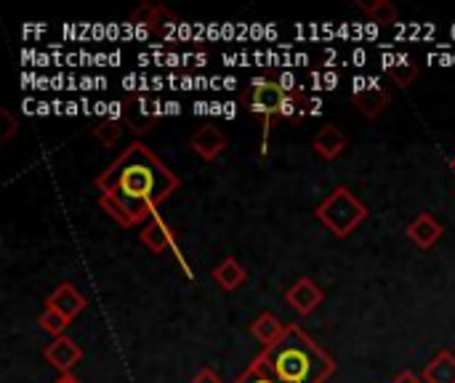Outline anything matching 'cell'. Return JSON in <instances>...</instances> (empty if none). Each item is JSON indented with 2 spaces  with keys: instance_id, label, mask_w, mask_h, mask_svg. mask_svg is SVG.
I'll return each instance as SVG.
<instances>
[{
  "instance_id": "19",
  "label": "cell",
  "mask_w": 455,
  "mask_h": 383,
  "mask_svg": "<svg viewBox=\"0 0 455 383\" xmlns=\"http://www.w3.org/2000/svg\"><path fill=\"white\" fill-rule=\"evenodd\" d=\"M419 72H421V67H419L413 59H405V61H400V64H389V67H387V75H389L400 88L413 85V80L419 77Z\"/></svg>"
},
{
  "instance_id": "17",
  "label": "cell",
  "mask_w": 455,
  "mask_h": 383,
  "mask_svg": "<svg viewBox=\"0 0 455 383\" xmlns=\"http://www.w3.org/2000/svg\"><path fill=\"white\" fill-rule=\"evenodd\" d=\"M235 383H280V379L272 373V368L267 365V360L259 355V357L237 376V381Z\"/></svg>"
},
{
  "instance_id": "5",
  "label": "cell",
  "mask_w": 455,
  "mask_h": 383,
  "mask_svg": "<svg viewBox=\"0 0 455 383\" xmlns=\"http://www.w3.org/2000/svg\"><path fill=\"white\" fill-rule=\"evenodd\" d=\"M352 101L360 115H365L368 120H376L381 112H387V107L392 104V96L389 91H384V85H379V80L368 77V80H355Z\"/></svg>"
},
{
  "instance_id": "23",
  "label": "cell",
  "mask_w": 455,
  "mask_h": 383,
  "mask_svg": "<svg viewBox=\"0 0 455 383\" xmlns=\"http://www.w3.org/2000/svg\"><path fill=\"white\" fill-rule=\"evenodd\" d=\"M192 383H221V376L213 368H200L197 376L192 379Z\"/></svg>"
},
{
  "instance_id": "2",
  "label": "cell",
  "mask_w": 455,
  "mask_h": 383,
  "mask_svg": "<svg viewBox=\"0 0 455 383\" xmlns=\"http://www.w3.org/2000/svg\"><path fill=\"white\" fill-rule=\"evenodd\" d=\"M280 383H325L336 373L333 357L320 349L296 323L285 325L280 341L261 352Z\"/></svg>"
},
{
  "instance_id": "10",
  "label": "cell",
  "mask_w": 455,
  "mask_h": 383,
  "mask_svg": "<svg viewBox=\"0 0 455 383\" xmlns=\"http://www.w3.org/2000/svg\"><path fill=\"white\" fill-rule=\"evenodd\" d=\"M189 147H192V152L200 155L205 163H213V160L227 149V136H224L219 128H213V125H203V128H197V131L192 133Z\"/></svg>"
},
{
  "instance_id": "18",
  "label": "cell",
  "mask_w": 455,
  "mask_h": 383,
  "mask_svg": "<svg viewBox=\"0 0 455 383\" xmlns=\"http://www.w3.org/2000/svg\"><path fill=\"white\" fill-rule=\"evenodd\" d=\"M160 16H176V13H171L165 5H149V3H141V5L133 11L131 21H133V24H141V27H149L152 32H157V21H160Z\"/></svg>"
},
{
  "instance_id": "9",
  "label": "cell",
  "mask_w": 455,
  "mask_h": 383,
  "mask_svg": "<svg viewBox=\"0 0 455 383\" xmlns=\"http://www.w3.org/2000/svg\"><path fill=\"white\" fill-rule=\"evenodd\" d=\"M45 309H53V312H59L61 317H67L69 323L85 309V299H83V293L72 285V283H61L48 299H45Z\"/></svg>"
},
{
  "instance_id": "6",
  "label": "cell",
  "mask_w": 455,
  "mask_h": 383,
  "mask_svg": "<svg viewBox=\"0 0 455 383\" xmlns=\"http://www.w3.org/2000/svg\"><path fill=\"white\" fill-rule=\"evenodd\" d=\"M323 299H325V293H323V288L312 280V277H301L299 283H293L288 291H285V304L293 309V312H299V315H312L320 304H323Z\"/></svg>"
},
{
  "instance_id": "4",
  "label": "cell",
  "mask_w": 455,
  "mask_h": 383,
  "mask_svg": "<svg viewBox=\"0 0 455 383\" xmlns=\"http://www.w3.org/2000/svg\"><path fill=\"white\" fill-rule=\"evenodd\" d=\"M243 104L248 107V112L261 115L267 128L275 117H291L296 112V96L272 77H253V83L243 93Z\"/></svg>"
},
{
  "instance_id": "11",
  "label": "cell",
  "mask_w": 455,
  "mask_h": 383,
  "mask_svg": "<svg viewBox=\"0 0 455 383\" xmlns=\"http://www.w3.org/2000/svg\"><path fill=\"white\" fill-rule=\"evenodd\" d=\"M347 136L341 133V128H336L333 123H328V125H323L317 133H315V139H312V149H315V155L317 157H323V160H336V157H341L344 152H347Z\"/></svg>"
},
{
  "instance_id": "26",
  "label": "cell",
  "mask_w": 455,
  "mask_h": 383,
  "mask_svg": "<svg viewBox=\"0 0 455 383\" xmlns=\"http://www.w3.org/2000/svg\"><path fill=\"white\" fill-rule=\"evenodd\" d=\"M451 165H453V171H455V157H453V163H451Z\"/></svg>"
},
{
  "instance_id": "25",
  "label": "cell",
  "mask_w": 455,
  "mask_h": 383,
  "mask_svg": "<svg viewBox=\"0 0 455 383\" xmlns=\"http://www.w3.org/2000/svg\"><path fill=\"white\" fill-rule=\"evenodd\" d=\"M56 383H80V381H77V379H75L72 373H67V376H61V379H59Z\"/></svg>"
},
{
  "instance_id": "24",
  "label": "cell",
  "mask_w": 455,
  "mask_h": 383,
  "mask_svg": "<svg viewBox=\"0 0 455 383\" xmlns=\"http://www.w3.org/2000/svg\"><path fill=\"white\" fill-rule=\"evenodd\" d=\"M392 383H424V381H421V379H419L416 373L405 371V373H400V376H397V379H395V381H392Z\"/></svg>"
},
{
  "instance_id": "16",
  "label": "cell",
  "mask_w": 455,
  "mask_h": 383,
  "mask_svg": "<svg viewBox=\"0 0 455 383\" xmlns=\"http://www.w3.org/2000/svg\"><path fill=\"white\" fill-rule=\"evenodd\" d=\"M357 8L368 13L373 21L381 24H395L397 21V5L392 0H357Z\"/></svg>"
},
{
  "instance_id": "13",
  "label": "cell",
  "mask_w": 455,
  "mask_h": 383,
  "mask_svg": "<svg viewBox=\"0 0 455 383\" xmlns=\"http://www.w3.org/2000/svg\"><path fill=\"white\" fill-rule=\"evenodd\" d=\"M424 383H455V355L448 349H440L421 373Z\"/></svg>"
},
{
  "instance_id": "20",
  "label": "cell",
  "mask_w": 455,
  "mask_h": 383,
  "mask_svg": "<svg viewBox=\"0 0 455 383\" xmlns=\"http://www.w3.org/2000/svg\"><path fill=\"white\" fill-rule=\"evenodd\" d=\"M40 328L45 331V333H51L53 339H59L67 328H69V320L67 317H61L59 312H53V309H43V315H40Z\"/></svg>"
},
{
  "instance_id": "22",
  "label": "cell",
  "mask_w": 455,
  "mask_h": 383,
  "mask_svg": "<svg viewBox=\"0 0 455 383\" xmlns=\"http://www.w3.org/2000/svg\"><path fill=\"white\" fill-rule=\"evenodd\" d=\"M0 117H3V131H0V141H8L13 133H16V128H19V123H16V117L11 115V109L8 107H3L0 109Z\"/></svg>"
},
{
  "instance_id": "1",
  "label": "cell",
  "mask_w": 455,
  "mask_h": 383,
  "mask_svg": "<svg viewBox=\"0 0 455 383\" xmlns=\"http://www.w3.org/2000/svg\"><path fill=\"white\" fill-rule=\"evenodd\" d=\"M99 205L120 224L136 227L155 219L157 205L179 189V176L141 141L128 144L123 155L96 176Z\"/></svg>"
},
{
  "instance_id": "12",
  "label": "cell",
  "mask_w": 455,
  "mask_h": 383,
  "mask_svg": "<svg viewBox=\"0 0 455 383\" xmlns=\"http://www.w3.org/2000/svg\"><path fill=\"white\" fill-rule=\"evenodd\" d=\"M408 237L413 240V245H419L421 251H429L440 243L443 237V224L432 216V213H419L411 224H408Z\"/></svg>"
},
{
  "instance_id": "8",
  "label": "cell",
  "mask_w": 455,
  "mask_h": 383,
  "mask_svg": "<svg viewBox=\"0 0 455 383\" xmlns=\"http://www.w3.org/2000/svg\"><path fill=\"white\" fill-rule=\"evenodd\" d=\"M43 357H45V363H51L61 376H67V373L83 360V349H80L72 339L59 336V339H53V341L43 349Z\"/></svg>"
},
{
  "instance_id": "14",
  "label": "cell",
  "mask_w": 455,
  "mask_h": 383,
  "mask_svg": "<svg viewBox=\"0 0 455 383\" xmlns=\"http://www.w3.org/2000/svg\"><path fill=\"white\" fill-rule=\"evenodd\" d=\"M248 333H251L259 344L272 347V344H275V341H280V336L285 333V325H283L272 312H261V315L251 323Z\"/></svg>"
},
{
  "instance_id": "21",
  "label": "cell",
  "mask_w": 455,
  "mask_h": 383,
  "mask_svg": "<svg viewBox=\"0 0 455 383\" xmlns=\"http://www.w3.org/2000/svg\"><path fill=\"white\" fill-rule=\"evenodd\" d=\"M93 136L104 144V147H115L123 136V125L117 120H104L93 128Z\"/></svg>"
},
{
  "instance_id": "15",
  "label": "cell",
  "mask_w": 455,
  "mask_h": 383,
  "mask_svg": "<svg viewBox=\"0 0 455 383\" xmlns=\"http://www.w3.org/2000/svg\"><path fill=\"white\" fill-rule=\"evenodd\" d=\"M213 280H216L224 291H237V288H243V285H245L248 272H245V267H243L240 261H235V259H224V261L213 269Z\"/></svg>"
},
{
  "instance_id": "3",
  "label": "cell",
  "mask_w": 455,
  "mask_h": 383,
  "mask_svg": "<svg viewBox=\"0 0 455 383\" xmlns=\"http://www.w3.org/2000/svg\"><path fill=\"white\" fill-rule=\"evenodd\" d=\"M317 221L339 240H347L368 216V205L349 189V187H336L317 208H315Z\"/></svg>"
},
{
  "instance_id": "7",
  "label": "cell",
  "mask_w": 455,
  "mask_h": 383,
  "mask_svg": "<svg viewBox=\"0 0 455 383\" xmlns=\"http://www.w3.org/2000/svg\"><path fill=\"white\" fill-rule=\"evenodd\" d=\"M139 240H141V245L144 248H149L152 253H165L168 248H173L176 251V256H179V261L184 264V256H181V251L176 248V237H173V232H171V227L160 219V216H155V219H149L147 224H144V229H141V235H139ZM187 267V264H184ZM189 269V267H187ZM189 275H192V269H189Z\"/></svg>"
}]
</instances>
